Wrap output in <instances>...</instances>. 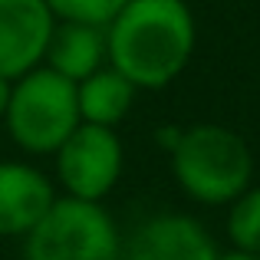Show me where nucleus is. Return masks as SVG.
Masks as SVG:
<instances>
[{"mask_svg":"<svg viewBox=\"0 0 260 260\" xmlns=\"http://www.w3.org/2000/svg\"><path fill=\"white\" fill-rule=\"evenodd\" d=\"M109 66L139 92L172 86L194 56L198 23L188 0H128L106 26Z\"/></svg>","mask_w":260,"mask_h":260,"instance_id":"1","label":"nucleus"},{"mask_svg":"<svg viewBox=\"0 0 260 260\" xmlns=\"http://www.w3.org/2000/svg\"><path fill=\"white\" fill-rule=\"evenodd\" d=\"M178 188L198 204H231L254 184V152L228 125L198 122L181 128L172 148Z\"/></svg>","mask_w":260,"mask_h":260,"instance_id":"2","label":"nucleus"},{"mask_svg":"<svg viewBox=\"0 0 260 260\" xmlns=\"http://www.w3.org/2000/svg\"><path fill=\"white\" fill-rule=\"evenodd\" d=\"M4 125L10 142L23 155H33V158L56 155L59 145L83 125L76 86L46 66L20 76L13 83Z\"/></svg>","mask_w":260,"mask_h":260,"instance_id":"3","label":"nucleus"},{"mask_svg":"<svg viewBox=\"0 0 260 260\" xmlns=\"http://www.w3.org/2000/svg\"><path fill=\"white\" fill-rule=\"evenodd\" d=\"M122 244L125 234L102 204L59 194L23 237V260H122Z\"/></svg>","mask_w":260,"mask_h":260,"instance_id":"4","label":"nucleus"},{"mask_svg":"<svg viewBox=\"0 0 260 260\" xmlns=\"http://www.w3.org/2000/svg\"><path fill=\"white\" fill-rule=\"evenodd\" d=\"M53 165H56L53 181L59 184L63 198L102 204L122 178L125 145H122L115 128H99L83 122L59 145V152L53 155Z\"/></svg>","mask_w":260,"mask_h":260,"instance_id":"5","label":"nucleus"},{"mask_svg":"<svg viewBox=\"0 0 260 260\" xmlns=\"http://www.w3.org/2000/svg\"><path fill=\"white\" fill-rule=\"evenodd\" d=\"M214 237L208 234L198 217L161 211L135 224L132 234H125L122 260H217Z\"/></svg>","mask_w":260,"mask_h":260,"instance_id":"6","label":"nucleus"},{"mask_svg":"<svg viewBox=\"0 0 260 260\" xmlns=\"http://www.w3.org/2000/svg\"><path fill=\"white\" fill-rule=\"evenodd\" d=\"M56 30L46 0H0V76L17 83L40 70Z\"/></svg>","mask_w":260,"mask_h":260,"instance_id":"7","label":"nucleus"},{"mask_svg":"<svg viewBox=\"0 0 260 260\" xmlns=\"http://www.w3.org/2000/svg\"><path fill=\"white\" fill-rule=\"evenodd\" d=\"M56 198V181L43 168L20 158H0V241L30 237Z\"/></svg>","mask_w":260,"mask_h":260,"instance_id":"8","label":"nucleus"},{"mask_svg":"<svg viewBox=\"0 0 260 260\" xmlns=\"http://www.w3.org/2000/svg\"><path fill=\"white\" fill-rule=\"evenodd\" d=\"M46 70L56 76L70 79L79 86L102 66H109V40L102 26H86V23H56L46 46Z\"/></svg>","mask_w":260,"mask_h":260,"instance_id":"9","label":"nucleus"},{"mask_svg":"<svg viewBox=\"0 0 260 260\" xmlns=\"http://www.w3.org/2000/svg\"><path fill=\"white\" fill-rule=\"evenodd\" d=\"M139 89L128 83L122 73H115L112 66H102L99 73H92L89 79L76 86V102H79V119L86 125L99 128H119L128 119L135 106Z\"/></svg>","mask_w":260,"mask_h":260,"instance_id":"10","label":"nucleus"},{"mask_svg":"<svg viewBox=\"0 0 260 260\" xmlns=\"http://www.w3.org/2000/svg\"><path fill=\"white\" fill-rule=\"evenodd\" d=\"M228 237L234 250L260 257V184H250L228 204Z\"/></svg>","mask_w":260,"mask_h":260,"instance_id":"11","label":"nucleus"},{"mask_svg":"<svg viewBox=\"0 0 260 260\" xmlns=\"http://www.w3.org/2000/svg\"><path fill=\"white\" fill-rule=\"evenodd\" d=\"M128 0H46L56 23H86L106 30Z\"/></svg>","mask_w":260,"mask_h":260,"instance_id":"12","label":"nucleus"},{"mask_svg":"<svg viewBox=\"0 0 260 260\" xmlns=\"http://www.w3.org/2000/svg\"><path fill=\"white\" fill-rule=\"evenodd\" d=\"M10 92H13V83L0 76V122H4V115H7V106H10Z\"/></svg>","mask_w":260,"mask_h":260,"instance_id":"13","label":"nucleus"},{"mask_svg":"<svg viewBox=\"0 0 260 260\" xmlns=\"http://www.w3.org/2000/svg\"><path fill=\"white\" fill-rule=\"evenodd\" d=\"M217 260H260L257 254H244V250H228V254H221Z\"/></svg>","mask_w":260,"mask_h":260,"instance_id":"14","label":"nucleus"}]
</instances>
